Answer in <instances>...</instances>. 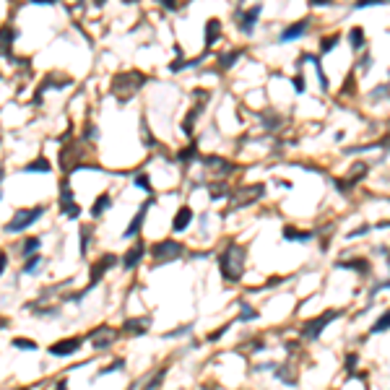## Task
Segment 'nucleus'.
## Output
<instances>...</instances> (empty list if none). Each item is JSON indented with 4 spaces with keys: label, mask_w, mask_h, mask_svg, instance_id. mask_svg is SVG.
<instances>
[{
    "label": "nucleus",
    "mask_w": 390,
    "mask_h": 390,
    "mask_svg": "<svg viewBox=\"0 0 390 390\" xmlns=\"http://www.w3.org/2000/svg\"><path fill=\"white\" fill-rule=\"evenodd\" d=\"M146 84V78H143V73H135V70H125V73H117L114 78H112V94L117 96V99H130L141 86Z\"/></svg>",
    "instance_id": "f03ea898"
},
{
    "label": "nucleus",
    "mask_w": 390,
    "mask_h": 390,
    "mask_svg": "<svg viewBox=\"0 0 390 390\" xmlns=\"http://www.w3.org/2000/svg\"><path fill=\"white\" fill-rule=\"evenodd\" d=\"M36 247H39V240H26V245H24V250H26V252H24V255H31Z\"/></svg>",
    "instance_id": "bb28decb"
},
{
    "label": "nucleus",
    "mask_w": 390,
    "mask_h": 390,
    "mask_svg": "<svg viewBox=\"0 0 390 390\" xmlns=\"http://www.w3.org/2000/svg\"><path fill=\"white\" fill-rule=\"evenodd\" d=\"M336 42H338V36H330V39H325V42L320 45V47H323V52H330V50L336 47Z\"/></svg>",
    "instance_id": "a878e982"
},
{
    "label": "nucleus",
    "mask_w": 390,
    "mask_h": 390,
    "mask_svg": "<svg viewBox=\"0 0 390 390\" xmlns=\"http://www.w3.org/2000/svg\"><path fill=\"white\" fill-rule=\"evenodd\" d=\"M148 328V318H143V320H128L125 323V330H135V333H143Z\"/></svg>",
    "instance_id": "a211bd4d"
},
{
    "label": "nucleus",
    "mask_w": 390,
    "mask_h": 390,
    "mask_svg": "<svg viewBox=\"0 0 390 390\" xmlns=\"http://www.w3.org/2000/svg\"><path fill=\"white\" fill-rule=\"evenodd\" d=\"M78 213H81V208H78L75 203H70V206H65V216H68V219H75Z\"/></svg>",
    "instance_id": "393cba45"
},
{
    "label": "nucleus",
    "mask_w": 390,
    "mask_h": 390,
    "mask_svg": "<svg viewBox=\"0 0 390 390\" xmlns=\"http://www.w3.org/2000/svg\"><path fill=\"white\" fill-rule=\"evenodd\" d=\"M387 328H390V312H385V315L372 325V333H382V330H387Z\"/></svg>",
    "instance_id": "aec40b11"
},
{
    "label": "nucleus",
    "mask_w": 390,
    "mask_h": 390,
    "mask_svg": "<svg viewBox=\"0 0 390 390\" xmlns=\"http://www.w3.org/2000/svg\"><path fill=\"white\" fill-rule=\"evenodd\" d=\"M78 346H81V341H78V338H65V341H57V343L50 346V354L52 357H70Z\"/></svg>",
    "instance_id": "0eeeda50"
},
{
    "label": "nucleus",
    "mask_w": 390,
    "mask_h": 390,
    "mask_svg": "<svg viewBox=\"0 0 390 390\" xmlns=\"http://www.w3.org/2000/svg\"><path fill=\"white\" fill-rule=\"evenodd\" d=\"M26 172H50V164H47L45 159H36V162H31V164L26 167Z\"/></svg>",
    "instance_id": "412c9836"
},
{
    "label": "nucleus",
    "mask_w": 390,
    "mask_h": 390,
    "mask_svg": "<svg viewBox=\"0 0 390 390\" xmlns=\"http://www.w3.org/2000/svg\"><path fill=\"white\" fill-rule=\"evenodd\" d=\"M221 34V24L216 21V18H211L208 24H206V45L211 47L213 42H216V36Z\"/></svg>",
    "instance_id": "ddd939ff"
},
{
    "label": "nucleus",
    "mask_w": 390,
    "mask_h": 390,
    "mask_svg": "<svg viewBox=\"0 0 390 390\" xmlns=\"http://www.w3.org/2000/svg\"><path fill=\"white\" fill-rule=\"evenodd\" d=\"M107 206H109V195H102V198H99V201L91 206V213H94V216H102Z\"/></svg>",
    "instance_id": "6ab92c4d"
},
{
    "label": "nucleus",
    "mask_w": 390,
    "mask_h": 390,
    "mask_svg": "<svg viewBox=\"0 0 390 390\" xmlns=\"http://www.w3.org/2000/svg\"><path fill=\"white\" fill-rule=\"evenodd\" d=\"M338 318V312H325V315L323 318H315V320H307L304 325H302V336L304 338H309V341H315L323 330H325V325L328 323H333Z\"/></svg>",
    "instance_id": "39448f33"
},
{
    "label": "nucleus",
    "mask_w": 390,
    "mask_h": 390,
    "mask_svg": "<svg viewBox=\"0 0 390 390\" xmlns=\"http://www.w3.org/2000/svg\"><path fill=\"white\" fill-rule=\"evenodd\" d=\"M141 258H143V245H135V247H133V250H128V255H125V268H128V270H130V268H135Z\"/></svg>",
    "instance_id": "2eb2a0df"
},
{
    "label": "nucleus",
    "mask_w": 390,
    "mask_h": 390,
    "mask_svg": "<svg viewBox=\"0 0 390 390\" xmlns=\"http://www.w3.org/2000/svg\"><path fill=\"white\" fill-rule=\"evenodd\" d=\"M237 57H240V52H226V55L221 57V65H224V68H231V63L237 60Z\"/></svg>",
    "instance_id": "5701e85b"
},
{
    "label": "nucleus",
    "mask_w": 390,
    "mask_h": 390,
    "mask_svg": "<svg viewBox=\"0 0 390 390\" xmlns=\"http://www.w3.org/2000/svg\"><path fill=\"white\" fill-rule=\"evenodd\" d=\"M109 265H114V255H104V258H102V260H99L94 268H91V284H96V281L102 279V273H104Z\"/></svg>",
    "instance_id": "9b49d317"
},
{
    "label": "nucleus",
    "mask_w": 390,
    "mask_h": 390,
    "mask_svg": "<svg viewBox=\"0 0 390 390\" xmlns=\"http://www.w3.org/2000/svg\"><path fill=\"white\" fill-rule=\"evenodd\" d=\"M265 195V185H247V187H242V190H237L234 192V208H242V206H250V203H255L258 198H263Z\"/></svg>",
    "instance_id": "423d86ee"
},
{
    "label": "nucleus",
    "mask_w": 390,
    "mask_h": 390,
    "mask_svg": "<svg viewBox=\"0 0 390 390\" xmlns=\"http://www.w3.org/2000/svg\"><path fill=\"white\" fill-rule=\"evenodd\" d=\"M284 237H286V240H309L312 234H309V231H302V234H299L297 229H286V231H284Z\"/></svg>",
    "instance_id": "4be33fe9"
},
{
    "label": "nucleus",
    "mask_w": 390,
    "mask_h": 390,
    "mask_svg": "<svg viewBox=\"0 0 390 390\" xmlns=\"http://www.w3.org/2000/svg\"><path fill=\"white\" fill-rule=\"evenodd\" d=\"M206 164H208V167H219V172H224V174L231 172V164L224 162V159H216V156H206Z\"/></svg>",
    "instance_id": "dca6fc26"
},
{
    "label": "nucleus",
    "mask_w": 390,
    "mask_h": 390,
    "mask_svg": "<svg viewBox=\"0 0 390 390\" xmlns=\"http://www.w3.org/2000/svg\"><path fill=\"white\" fill-rule=\"evenodd\" d=\"M260 16V6H255V8H250L247 13H242V18H240V29L245 31V34H252V29H255V18Z\"/></svg>",
    "instance_id": "1a4fd4ad"
},
{
    "label": "nucleus",
    "mask_w": 390,
    "mask_h": 390,
    "mask_svg": "<svg viewBox=\"0 0 390 390\" xmlns=\"http://www.w3.org/2000/svg\"><path fill=\"white\" fill-rule=\"evenodd\" d=\"M180 252H182V245H180V242L164 240V242H156V245H153L151 258H153V263H169V260L180 258Z\"/></svg>",
    "instance_id": "20e7f679"
},
{
    "label": "nucleus",
    "mask_w": 390,
    "mask_h": 390,
    "mask_svg": "<svg viewBox=\"0 0 390 390\" xmlns=\"http://www.w3.org/2000/svg\"><path fill=\"white\" fill-rule=\"evenodd\" d=\"M221 273L226 281H237L242 276V268H245V250L240 245H229L224 252H221Z\"/></svg>",
    "instance_id": "f257e3e1"
},
{
    "label": "nucleus",
    "mask_w": 390,
    "mask_h": 390,
    "mask_svg": "<svg viewBox=\"0 0 390 390\" xmlns=\"http://www.w3.org/2000/svg\"><path fill=\"white\" fill-rule=\"evenodd\" d=\"M114 336L117 333L112 328H99V330L91 333V343H94V348H104V346H109L114 341Z\"/></svg>",
    "instance_id": "6e6552de"
},
{
    "label": "nucleus",
    "mask_w": 390,
    "mask_h": 390,
    "mask_svg": "<svg viewBox=\"0 0 390 390\" xmlns=\"http://www.w3.org/2000/svg\"><path fill=\"white\" fill-rule=\"evenodd\" d=\"M13 346H16V348H26V351H34V348H36L34 341H13Z\"/></svg>",
    "instance_id": "b1692460"
},
{
    "label": "nucleus",
    "mask_w": 390,
    "mask_h": 390,
    "mask_svg": "<svg viewBox=\"0 0 390 390\" xmlns=\"http://www.w3.org/2000/svg\"><path fill=\"white\" fill-rule=\"evenodd\" d=\"M36 263H39V255H34V258H31V260L26 263V268H24V273H31V270L36 268Z\"/></svg>",
    "instance_id": "c85d7f7f"
},
{
    "label": "nucleus",
    "mask_w": 390,
    "mask_h": 390,
    "mask_svg": "<svg viewBox=\"0 0 390 390\" xmlns=\"http://www.w3.org/2000/svg\"><path fill=\"white\" fill-rule=\"evenodd\" d=\"M135 182H138V185H141L143 190H148V180H146L143 174H141V177H135Z\"/></svg>",
    "instance_id": "2f4dec72"
},
{
    "label": "nucleus",
    "mask_w": 390,
    "mask_h": 390,
    "mask_svg": "<svg viewBox=\"0 0 390 390\" xmlns=\"http://www.w3.org/2000/svg\"><path fill=\"white\" fill-rule=\"evenodd\" d=\"M348 42H351V47H354V50H362V45H364L362 29H351V31H348Z\"/></svg>",
    "instance_id": "f3484780"
},
{
    "label": "nucleus",
    "mask_w": 390,
    "mask_h": 390,
    "mask_svg": "<svg viewBox=\"0 0 390 390\" xmlns=\"http://www.w3.org/2000/svg\"><path fill=\"white\" fill-rule=\"evenodd\" d=\"M162 3H164L167 11H177V3H172V0H162Z\"/></svg>",
    "instance_id": "473e14b6"
},
{
    "label": "nucleus",
    "mask_w": 390,
    "mask_h": 390,
    "mask_svg": "<svg viewBox=\"0 0 390 390\" xmlns=\"http://www.w3.org/2000/svg\"><path fill=\"white\" fill-rule=\"evenodd\" d=\"M242 312H245V315H242L245 320H252V318H255V312H252V309H250L247 304H242Z\"/></svg>",
    "instance_id": "c756f323"
},
{
    "label": "nucleus",
    "mask_w": 390,
    "mask_h": 390,
    "mask_svg": "<svg viewBox=\"0 0 390 390\" xmlns=\"http://www.w3.org/2000/svg\"><path fill=\"white\" fill-rule=\"evenodd\" d=\"M190 221H192V211L185 206V208L177 211V216H174V221H172V229H174V231H185Z\"/></svg>",
    "instance_id": "9d476101"
},
{
    "label": "nucleus",
    "mask_w": 390,
    "mask_h": 390,
    "mask_svg": "<svg viewBox=\"0 0 390 390\" xmlns=\"http://www.w3.org/2000/svg\"><path fill=\"white\" fill-rule=\"evenodd\" d=\"M304 31H307V21H299V24L289 26V29L281 34V42H289V39H297V36H302Z\"/></svg>",
    "instance_id": "f8f14e48"
},
{
    "label": "nucleus",
    "mask_w": 390,
    "mask_h": 390,
    "mask_svg": "<svg viewBox=\"0 0 390 390\" xmlns=\"http://www.w3.org/2000/svg\"><path fill=\"white\" fill-rule=\"evenodd\" d=\"M146 208H148V203H143V206H141L138 216L133 219V224H130V226H128V231H125V237H135V234H138V229H141V224H143V219H146Z\"/></svg>",
    "instance_id": "4468645a"
},
{
    "label": "nucleus",
    "mask_w": 390,
    "mask_h": 390,
    "mask_svg": "<svg viewBox=\"0 0 390 390\" xmlns=\"http://www.w3.org/2000/svg\"><path fill=\"white\" fill-rule=\"evenodd\" d=\"M42 206H36V208H24V211H16V216L6 224V231H21L26 226H31L39 216H42Z\"/></svg>",
    "instance_id": "7ed1b4c3"
},
{
    "label": "nucleus",
    "mask_w": 390,
    "mask_h": 390,
    "mask_svg": "<svg viewBox=\"0 0 390 390\" xmlns=\"http://www.w3.org/2000/svg\"><path fill=\"white\" fill-rule=\"evenodd\" d=\"M380 3H385V0H359L357 8H369V6H380Z\"/></svg>",
    "instance_id": "cd10ccee"
},
{
    "label": "nucleus",
    "mask_w": 390,
    "mask_h": 390,
    "mask_svg": "<svg viewBox=\"0 0 390 390\" xmlns=\"http://www.w3.org/2000/svg\"><path fill=\"white\" fill-rule=\"evenodd\" d=\"M294 89H297V91H304V78H294Z\"/></svg>",
    "instance_id": "7c9ffc66"
}]
</instances>
